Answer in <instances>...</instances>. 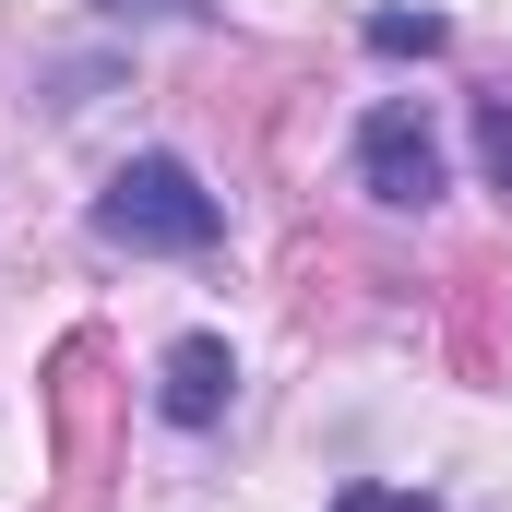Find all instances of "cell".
<instances>
[{
	"label": "cell",
	"instance_id": "cell-1",
	"mask_svg": "<svg viewBox=\"0 0 512 512\" xmlns=\"http://www.w3.org/2000/svg\"><path fill=\"white\" fill-rule=\"evenodd\" d=\"M96 239L108 251H215L227 239V203L203 191L191 155H131V167H108V191H96Z\"/></svg>",
	"mask_w": 512,
	"mask_h": 512
},
{
	"label": "cell",
	"instance_id": "cell-2",
	"mask_svg": "<svg viewBox=\"0 0 512 512\" xmlns=\"http://www.w3.org/2000/svg\"><path fill=\"white\" fill-rule=\"evenodd\" d=\"M358 191L393 203V215H429L441 203V131L417 96H382L370 120H358Z\"/></svg>",
	"mask_w": 512,
	"mask_h": 512
},
{
	"label": "cell",
	"instance_id": "cell-3",
	"mask_svg": "<svg viewBox=\"0 0 512 512\" xmlns=\"http://www.w3.org/2000/svg\"><path fill=\"white\" fill-rule=\"evenodd\" d=\"M227 393H239V358H227V334H179V346L155 358V405H167L179 429H215V417H227Z\"/></svg>",
	"mask_w": 512,
	"mask_h": 512
},
{
	"label": "cell",
	"instance_id": "cell-4",
	"mask_svg": "<svg viewBox=\"0 0 512 512\" xmlns=\"http://www.w3.org/2000/svg\"><path fill=\"white\" fill-rule=\"evenodd\" d=\"M370 48H382V60H441L453 24H441V12H370Z\"/></svg>",
	"mask_w": 512,
	"mask_h": 512
},
{
	"label": "cell",
	"instance_id": "cell-5",
	"mask_svg": "<svg viewBox=\"0 0 512 512\" xmlns=\"http://www.w3.org/2000/svg\"><path fill=\"white\" fill-rule=\"evenodd\" d=\"M477 167H489V191L512 203V96H477Z\"/></svg>",
	"mask_w": 512,
	"mask_h": 512
},
{
	"label": "cell",
	"instance_id": "cell-6",
	"mask_svg": "<svg viewBox=\"0 0 512 512\" xmlns=\"http://www.w3.org/2000/svg\"><path fill=\"white\" fill-rule=\"evenodd\" d=\"M334 512H441V501H429V489H382V477H346Z\"/></svg>",
	"mask_w": 512,
	"mask_h": 512
},
{
	"label": "cell",
	"instance_id": "cell-7",
	"mask_svg": "<svg viewBox=\"0 0 512 512\" xmlns=\"http://www.w3.org/2000/svg\"><path fill=\"white\" fill-rule=\"evenodd\" d=\"M108 12H203V0H108Z\"/></svg>",
	"mask_w": 512,
	"mask_h": 512
}]
</instances>
